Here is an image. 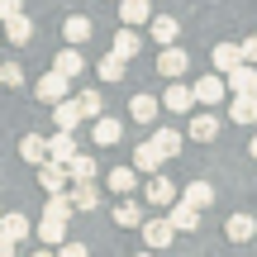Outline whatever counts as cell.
<instances>
[{
	"mask_svg": "<svg viewBox=\"0 0 257 257\" xmlns=\"http://www.w3.org/2000/svg\"><path fill=\"white\" fill-rule=\"evenodd\" d=\"M138 229H143V243H148V248H172V238H176V229L167 219H143Z\"/></svg>",
	"mask_w": 257,
	"mask_h": 257,
	"instance_id": "obj_6",
	"label": "cell"
},
{
	"mask_svg": "<svg viewBox=\"0 0 257 257\" xmlns=\"http://www.w3.org/2000/svg\"><path fill=\"white\" fill-rule=\"evenodd\" d=\"M238 57H243V62H252V67H257V38H243V43H238Z\"/></svg>",
	"mask_w": 257,
	"mask_h": 257,
	"instance_id": "obj_37",
	"label": "cell"
},
{
	"mask_svg": "<svg viewBox=\"0 0 257 257\" xmlns=\"http://www.w3.org/2000/svg\"><path fill=\"white\" fill-rule=\"evenodd\" d=\"M110 53H119V57H134L138 53V34H134V24H119V34H114V48Z\"/></svg>",
	"mask_w": 257,
	"mask_h": 257,
	"instance_id": "obj_28",
	"label": "cell"
},
{
	"mask_svg": "<svg viewBox=\"0 0 257 257\" xmlns=\"http://www.w3.org/2000/svg\"><path fill=\"white\" fill-rule=\"evenodd\" d=\"M81 67H86V57H81V53H76V43H67V48H62V53H57V57H53V72H62V76H67V81H72V76H76V72H81Z\"/></svg>",
	"mask_w": 257,
	"mask_h": 257,
	"instance_id": "obj_13",
	"label": "cell"
},
{
	"mask_svg": "<svg viewBox=\"0 0 257 257\" xmlns=\"http://www.w3.org/2000/svg\"><path fill=\"white\" fill-rule=\"evenodd\" d=\"M248 153H252V162H257V134H252V148H248Z\"/></svg>",
	"mask_w": 257,
	"mask_h": 257,
	"instance_id": "obj_41",
	"label": "cell"
},
{
	"mask_svg": "<svg viewBox=\"0 0 257 257\" xmlns=\"http://www.w3.org/2000/svg\"><path fill=\"white\" fill-rule=\"evenodd\" d=\"M38 186H43L48 195H53V191H67V172H62V162L43 157V162H38Z\"/></svg>",
	"mask_w": 257,
	"mask_h": 257,
	"instance_id": "obj_9",
	"label": "cell"
},
{
	"mask_svg": "<svg viewBox=\"0 0 257 257\" xmlns=\"http://www.w3.org/2000/svg\"><path fill=\"white\" fill-rule=\"evenodd\" d=\"M91 34H95V24L86 15H67V24H62V38H67V43L81 48V43H91Z\"/></svg>",
	"mask_w": 257,
	"mask_h": 257,
	"instance_id": "obj_11",
	"label": "cell"
},
{
	"mask_svg": "<svg viewBox=\"0 0 257 257\" xmlns=\"http://www.w3.org/2000/svg\"><path fill=\"white\" fill-rule=\"evenodd\" d=\"M167 224H172L176 233H191L195 224H200V210L186 205V200H172V205H167Z\"/></svg>",
	"mask_w": 257,
	"mask_h": 257,
	"instance_id": "obj_2",
	"label": "cell"
},
{
	"mask_svg": "<svg viewBox=\"0 0 257 257\" xmlns=\"http://www.w3.org/2000/svg\"><path fill=\"white\" fill-rule=\"evenodd\" d=\"M229 119L233 124H257V100L248 91H233V100H229Z\"/></svg>",
	"mask_w": 257,
	"mask_h": 257,
	"instance_id": "obj_10",
	"label": "cell"
},
{
	"mask_svg": "<svg viewBox=\"0 0 257 257\" xmlns=\"http://www.w3.org/2000/svg\"><path fill=\"white\" fill-rule=\"evenodd\" d=\"M186 67H191V57H186L176 43H162V53H157V72L172 81V76H186Z\"/></svg>",
	"mask_w": 257,
	"mask_h": 257,
	"instance_id": "obj_1",
	"label": "cell"
},
{
	"mask_svg": "<svg viewBox=\"0 0 257 257\" xmlns=\"http://www.w3.org/2000/svg\"><path fill=\"white\" fill-rule=\"evenodd\" d=\"M134 167H138V172H157V167H162L157 148H153V143H138V148H134Z\"/></svg>",
	"mask_w": 257,
	"mask_h": 257,
	"instance_id": "obj_30",
	"label": "cell"
},
{
	"mask_svg": "<svg viewBox=\"0 0 257 257\" xmlns=\"http://www.w3.org/2000/svg\"><path fill=\"white\" fill-rule=\"evenodd\" d=\"M248 95H252V100H257V76H252V86H248Z\"/></svg>",
	"mask_w": 257,
	"mask_h": 257,
	"instance_id": "obj_40",
	"label": "cell"
},
{
	"mask_svg": "<svg viewBox=\"0 0 257 257\" xmlns=\"http://www.w3.org/2000/svg\"><path fill=\"white\" fill-rule=\"evenodd\" d=\"M62 95H67V76L62 72H43V81H38V100L53 105V100H62Z\"/></svg>",
	"mask_w": 257,
	"mask_h": 257,
	"instance_id": "obj_14",
	"label": "cell"
},
{
	"mask_svg": "<svg viewBox=\"0 0 257 257\" xmlns=\"http://www.w3.org/2000/svg\"><path fill=\"white\" fill-rule=\"evenodd\" d=\"M162 105H167L172 114H186V110L195 105V95H191V86H181V76H172V86L162 91Z\"/></svg>",
	"mask_w": 257,
	"mask_h": 257,
	"instance_id": "obj_5",
	"label": "cell"
},
{
	"mask_svg": "<svg viewBox=\"0 0 257 257\" xmlns=\"http://www.w3.org/2000/svg\"><path fill=\"white\" fill-rule=\"evenodd\" d=\"M153 0H119V24H148Z\"/></svg>",
	"mask_w": 257,
	"mask_h": 257,
	"instance_id": "obj_20",
	"label": "cell"
},
{
	"mask_svg": "<svg viewBox=\"0 0 257 257\" xmlns=\"http://www.w3.org/2000/svg\"><path fill=\"white\" fill-rule=\"evenodd\" d=\"M67 195H72V210H86V214L100 205V191H95L91 181H72V191H67Z\"/></svg>",
	"mask_w": 257,
	"mask_h": 257,
	"instance_id": "obj_16",
	"label": "cell"
},
{
	"mask_svg": "<svg viewBox=\"0 0 257 257\" xmlns=\"http://www.w3.org/2000/svg\"><path fill=\"white\" fill-rule=\"evenodd\" d=\"M124 67H128V57L105 53V57H100V81H119V76H124Z\"/></svg>",
	"mask_w": 257,
	"mask_h": 257,
	"instance_id": "obj_31",
	"label": "cell"
},
{
	"mask_svg": "<svg viewBox=\"0 0 257 257\" xmlns=\"http://www.w3.org/2000/svg\"><path fill=\"white\" fill-rule=\"evenodd\" d=\"M148 143L157 148V157H176V153H181V134H176V128H153Z\"/></svg>",
	"mask_w": 257,
	"mask_h": 257,
	"instance_id": "obj_18",
	"label": "cell"
},
{
	"mask_svg": "<svg viewBox=\"0 0 257 257\" xmlns=\"http://www.w3.org/2000/svg\"><path fill=\"white\" fill-rule=\"evenodd\" d=\"M76 105H81V114H86V119H95V114L105 110V100H100V91H81V100H76Z\"/></svg>",
	"mask_w": 257,
	"mask_h": 257,
	"instance_id": "obj_35",
	"label": "cell"
},
{
	"mask_svg": "<svg viewBox=\"0 0 257 257\" xmlns=\"http://www.w3.org/2000/svg\"><path fill=\"white\" fill-rule=\"evenodd\" d=\"M15 252V238H10V233H0V257H10Z\"/></svg>",
	"mask_w": 257,
	"mask_h": 257,
	"instance_id": "obj_39",
	"label": "cell"
},
{
	"mask_svg": "<svg viewBox=\"0 0 257 257\" xmlns=\"http://www.w3.org/2000/svg\"><path fill=\"white\" fill-rule=\"evenodd\" d=\"M134 186H138V172H134V167H114V172H110V191L114 195H128Z\"/></svg>",
	"mask_w": 257,
	"mask_h": 257,
	"instance_id": "obj_27",
	"label": "cell"
},
{
	"mask_svg": "<svg viewBox=\"0 0 257 257\" xmlns=\"http://www.w3.org/2000/svg\"><path fill=\"white\" fill-rule=\"evenodd\" d=\"M91 138H95L100 148H114V143L124 138V124L110 119V114H95V119H91Z\"/></svg>",
	"mask_w": 257,
	"mask_h": 257,
	"instance_id": "obj_3",
	"label": "cell"
},
{
	"mask_svg": "<svg viewBox=\"0 0 257 257\" xmlns=\"http://www.w3.org/2000/svg\"><path fill=\"white\" fill-rule=\"evenodd\" d=\"M43 214L67 219V214H72V195H67V191H53V195H48V205H43Z\"/></svg>",
	"mask_w": 257,
	"mask_h": 257,
	"instance_id": "obj_32",
	"label": "cell"
},
{
	"mask_svg": "<svg viewBox=\"0 0 257 257\" xmlns=\"http://www.w3.org/2000/svg\"><path fill=\"white\" fill-rule=\"evenodd\" d=\"M224 233H229V243H248L257 233V224H252V214H233V219L224 224Z\"/></svg>",
	"mask_w": 257,
	"mask_h": 257,
	"instance_id": "obj_22",
	"label": "cell"
},
{
	"mask_svg": "<svg viewBox=\"0 0 257 257\" xmlns=\"http://www.w3.org/2000/svg\"><path fill=\"white\" fill-rule=\"evenodd\" d=\"M19 157H24V162H43V157H48V138H38V134H29L24 138V143H19Z\"/></svg>",
	"mask_w": 257,
	"mask_h": 257,
	"instance_id": "obj_26",
	"label": "cell"
},
{
	"mask_svg": "<svg viewBox=\"0 0 257 257\" xmlns=\"http://www.w3.org/2000/svg\"><path fill=\"white\" fill-rule=\"evenodd\" d=\"M0 24H5V38H10V43H29V38H34V19H29L24 10H15V15H5Z\"/></svg>",
	"mask_w": 257,
	"mask_h": 257,
	"instance_id": "obj_8",
	"label": "cell"
},
{
	"mask_svg": "<svg viewBox=\"0 0 257 257\" xmlns=\"http://www.w3.org/2000/svg\"><path fill=\"white\" fill-rule=\"evenodd\" d=\"M15 10H24V0H0V19H5V15H15Z\"/></svg>",
	"mask_w": 257,
	"mask_h": 257,
	"instance_id": "obj_38",
	"label": "cell"
},
{
	"mask_svg": "<svg viewBox=\"0 0 257 257\" xmlns=\"http://www.w3.org/2000/svg\"><path fill=\"white\" fill-rule=\"evenodd\" d=\"M128 114H134L138 124H153V119H157V95H134V105H128Z\"/></svg>",
	"mask_w": 257,
	"mask_h": 257,
	"instance_id": "obj_25",
	"label": "cell"
},
{
	"mask_svg": "<svg viewBox=\"0 0 257 257\" xmlns=\"http://www.w3.org/2000/svg\"><path fill=\"white\" fill-rule=\"evenodd\" d=\"M148 24H153V38H157V48H162V43H176V34H181V24H176L172 15H148Z\"/></svg>",
	"mask_w": 257,
	"mask_h": 257,
	"instance_id": "obj_19",
	"label": "cell"
},
{
	"mask_svg": "<svg viewBox=\"0 0 257 257\" xmlns=\"http://www.w3.org/2000/svg\"><path fill=\"white\" fill-rule=\"evenodd\" d=\"M62 172H67V181H95L100 162H95V157H86V153H72V157L62 162Z\"/></svg>",
	"mask_w": 257,
	"mask_h": 257,
	"instance_id": "obj_4",
	"label": "cell"
},
{
	"mask_svg": "<svg viewBox=\"0 0 257 257\" xmlns=\"http://www.w3.org/2000/svg\"><path fill=\"white\" fill-rule=\"evenodd\" d=\"M81 119H86V114H81V105H76V100H67V95H62V100H53V124L57 128H76Z\"/></svg>",
	"mask_w": 257,
	"mask_h": 257,
	"instance_id": "obj_12",
	"label": "cell"
},
{
	"mask_svg": "<svg viewBox=\"0 0 257 257\" xmlns=\"http://www.w3.org/2000/svg\"><path fill=\"white\" fill-rule=\"evenodd\" d=\"M181 200H186V205H195V210H205V205H214V186H210V181H191Z\"/></svg>",
	"mask_w": 257,
	"mask_h": 257,
	"instance_id": "obj_24",
	"label": "cell"
},
{
	"mask_svg": "<svg viewBox=\"0 0 257 257\" xmlns=\"http://www.w3.org/2000/svg\"><path fill=\"white\" fill-rule=\"evenodd\" d=\"M114 224H119V229H138V224H143V210H138V205H114Z\"/></svg>",
	"mask_w": 257,
	"mask_h": 257,
	"instance_id": "obj_34",
	"label": "cell"
},
{
	"mask_svg": "<svg viewBox=\"0 0 257 257\" xmlns=\"http://www.w3.org/2000/svg\"><path fill=\"white\" fill-rule=\"evenodd\" d=\"M0 86H24V72H19V62H0Z\"/></svg>",
	"mask_w": 257,
	"mask_h": 257,
	"instance_id": "obj_36",
	"label": "cell"
},
{
	"mask_svg": "<svg viewBox=\"0 0 257 257\" xmlns=\"http://www.w3.org/2000/svg\"><path fill=\"white\" fill-rule=\"evenodd\" d=\"M186 134H191L195 143H214V138H219V119H214V114H195V119L186 124Z\"/></svg>",
	"mask_w": 257,
	"mask_h": 257,
	"instance_id": "obj_15",
	"label": "cell"
},
{
	"mask_svg": "<svg viewBox=\"0 0 257 257\" xmlns=\"http://www.w3.org/2000/svg\"><path fill=\"white\" fill-rule=\"evenodd\" d=\"M72 153H76V138H72V128H57V134L48 138V157H53V162H67Z\"/></svg>",
	"mask_w": 257,
	"mask_h": 257,
	"instance_id": "obj_17",
	"label": "cell"
},
{
	"mask_svg": "<svg viewBox=\"0 0 257 257\" xmlns=\"http://www.w3.org/2000/svg\"><path fill=\"white\" fill-rule=\"evenodd\" d=\"M210 62H214V72H229V67H238L243 57H238V43H214V53H210Z\"/></svg>",
	"mask_w": 257,
	"mask_h": 257,
	"instance_id": "obj_21",
	"label": "cell"
},
{
	"mask_svg": "<svg viewBox=\"0 0 257 257\" xmlns=\"http://www.w3.org/2000/svg\"><path fill=\"white\" fill-rule=\"evenodd\" d=\"M0 233H10L15 243H24L29 238V219L24 214H0Z\"/></svg>",
	"mask_w": 257,
	"mask_h": 257,
	"instance_id": "obj_29",
	"label": "cell"
},
{
	"mask_svg": "<svg viewBox=\"0 0 257 257\" xmlns=\"http://www.w3.org/2000/svg\"><path fill=\"white\" fill-rule=\"evenodd\" d=\"M148 200H153V205H162V210H167V205L176 200V186L167 181V176H153V181H148Z\"/></svg>",
	"mask_w": 257,
	"mask_h": 257,
	"instance_id": "obj_23",
	"label": "cell"
},
{
	"mask_svg": "<svg viewBox=\"0 0 257 257\" xmlns=\"http://www.w3.org/2000/svg\"><path fill=\"white\" fill-rule=\"evenodd\" d=\"M62 233H67V219L43 214V224H38V238H43V243H62Z\"/></svg>",
	"mask_w": 257,
	"mask_h": 257,
	"instance_id": "obj_33",
	"label": "cell"
},
{
	"mask_svg": "<svg viewBox=\"0 0 257 257\" xmlns=\"http://www.w3.org/2000/svg\"><path fill=\"white\" fill-rule=\"evenodd\" d=\"M191 95H195L200 105H219L224 95H229V86H224V76H200V81L191 86Z\"/></svg>",
	"mask_w": 257,
	"mask_h": 257,
	"instance_id": "obj_7",
	"label": "cell"
}]
</instances>
